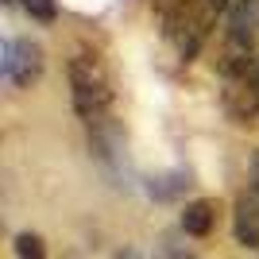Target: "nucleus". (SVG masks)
Wrapping results in <instances>:
<instances>
[{
	"label": "nucleus",
	"mask_w": 259,
	"mask_h": 259,
	"mask_svg": "<svg viewBox=\"0 0 259 259\" xmlns=\"http://www.w3.org/2000/svg\"><path fill=\"white\" fill-rule=\"evenodd\" d=\"M159 8V27L162 39L174 47V54L190 62L201 54V47L209 43L217 20L228 16V0H155Z\"/></svg>",
	"instance_id": "f257e3e1"
},
{
	"label": "nucleus",
	"mask_w": 259,
	"mask_h": 259,
	"mask_svg": "<svg viewBox=\"0 0 259 259\" xmlns=\"http://www.w3.org/2000/svg\"><path fill=\"white\" fill-rule=\"evenodd\" d=\"M70 97H74V112L85 120L89 128L108 120V105H112V77L105 70V58L97 51H74L70 58Z\"/></svg>",
	"instance_id": "f03ea898"
},
{
	"label": "nucleus",
	"mask_w": 259,
	"mask_h": 259,
	"mask_svg": "<svg viewBox=\"0 0 259 259\" xmlns=\"http://www.w3.org/2000/svg\"><path fill=\"white\" fill-rule=\"evenodd\" d=\"M221 77H225V93H221L225 112L236 124H251L259 116V54L221 62Z\"/></svg>",
	"instance_id": "7ed1b4c3"
},
{
	"label": "nucleus",
	"mask_w": 259,
	"mask_h": 259,
	"mask_svg": "<svg viewBox=\"0 0 259 259\" xmlns=\"http://www.w3.org/2000/svg\"><path fill=\"white\" fill-rule=\"evenodd\" d=\"M259 47V0H236L225 16V58L221 62H236L251 58Z\"/></svg>",
	"instance_id": "20e7f679"
},
{
	"label": "nucleus",
	"mask_w": 259,
	"mask_h": 259,
	"mask_svg": "<svg viewBox=\"0 0 259 259\" xmlns=\"http://www.w3.org/2000/svg\"><path fill=\"white\" fill-rule=\"evenodd\" d=\"M0 70L16 89H31L43 77V47L31 43V39H4Z\"/></svg>",
	"instance_id": "39448f33"
},
{
	"label": "nucleus",
	"mask_w": 259,
	"mask_h": 259,
	"mask_svg": "<svg viewBox=\"0 0 259 259\" xmlns=\"http://www.w3.org/2000/svg\"><path fill=\"white\" fill-rule=\"evenodd\" d=\"M232 236L244 248H259V190H244L232 205Z\"/></svg>",
	"instance_id": "423d86ee"
},
{
	"label": "nucleus",
	"mask_w": 259,
	"mask_h": 259,
	"mask_svg": "<svg viewBox=\"0 0 259 259\" xmlns=\"http://www.w3.org/2000/svg\"><path fill=\"white\" fill-rule=\"evenodd\" d=\"M217 213H221V205H217L213 197H197V201H190V205L182 209V232L186 236H209L217 225Z\"/></svg>",
	"instance_id": "0eeeda50"
},
{
	"label": "nucleus",
	"mask_w": 259,
	"mask_h": 259,
	"mask_svg": "<svg viewBox=\"0 0 259 259\" xmlns=\"http://www.w3.org/2000/svg\"><path fill=\"white\" fill-rule=\"evenodd\" d=\"M16 259H47L43 236H35V232H20V236H16Z\"/></svg>",
	"instance_id": "6e6552de"
},
{
	"label": "nucleus",
	"mask_w": 259,
	"mask_h": 259,
	"mask_svg": "<svg viewBox=\"0 0 259 259\" xmlns=\"http://www.w3.org/2000/svg\"><path fill=\"white\" fill-rule=\"evenodd\" d=\"M155 259H197V251H190L186 244H178V232H166V236L159 240Z\"/></svg>",
	"instance_id": "1a4fd4ad"
},
{
	"label": "nucleus",
	"mask_w": 259,
	"mask_h": 259,
	"mask_svg": "<svg viewBox=\"0 0 259 259\" xmlns=\"http://www.w3.org/2000/svg\"><path fill=\"white\" fill-rule=\"evenodd\" d=\"M16 4H20L31 20H43V23H51L54 16H58V4H54V0H16Z\"/></svg>",
	"instance_id": "9d476101"
},
{
	"label": "nucleus",
	"mask_w": 259,
	"mask_h": 259,
	"mask_svg": "<svg viewBox=\"0 0 259 259\" xmlns=\"http://www.w3.org/2000/svg\"><path fill=\"white\" fill-rule=\"evenodd\" d=\"M251 178H255V190H259V151H255V159H251Z\"/></svg>",
	"instance_id": "9b49d317"
}]
</instances>
